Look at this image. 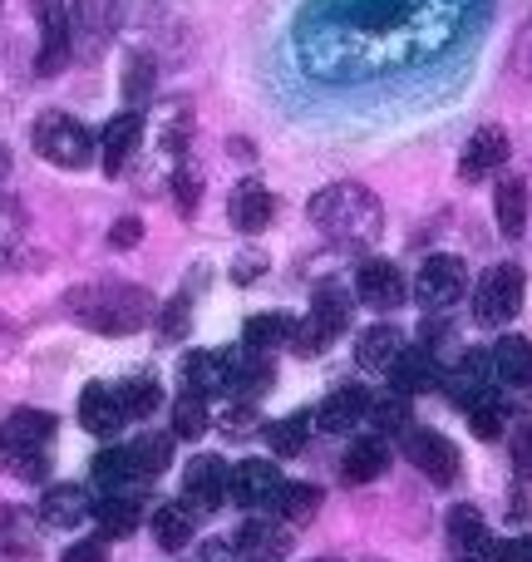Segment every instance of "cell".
Returning <instances> with one entry per match:
<instances>
[{
	"mask_svg": "<svg viewBox=\"0 0 532 562\" xmlns=\"http://www.w3.org/2000/svg\"><path fill=\"white\" fill-rule=\"evenodd\" d=\"M449 0H310L301 59L310 75H375L429 59L449 35Z\"/></svg>",
	"mask_w": 532,
	"mask_h": 562,
	"instance_id": "6da1fadb",
	"label": "cell"
},
{
	"mask_svg": "<svg viewBox=\"0 0 532 562\" xmlns=\"http://www.w3.org/2000/svg\"><path fill=\"white\" fill-rule=\"evenodd\" d=\"M75 311L79 326L99 330V336H134L154 321V296L144 286H128V281H89L75 286L65 301Z\"/></svg>",
	"mask_w": 532,
	"mask_h": 562,
	"instance_id": "7a4b0ae2",
	"label": "cell"
},
{
	"mask_svg": "<svg viewBox=\"0 0 532 562\" xmlns=\"http://www.w3.org/2000/svg\"><path fill=\"white\" fill-rule=\"evenodd\" d=\"M310 223L336 243H375L385 227V207L360 183H330L310 198Z\"/></svg>",
	"mask_w": 532,
	"mask_h": 562,
	"instance_id": "3957f363",
	"label": "cell"
},
{
	"mask_svg": "<svg viewBox=\"0 0 532 562\" xmlns=\"http://www.w3.org/2000/svg\"><path fill=\"white\" fill-rule=\"evenodd\" d=\"M35 154L59 168H89L94 138H89L84 124H75V119L59 114V109H49V114L35 119Z\"/></svg>",
	"mask_w": 532,
	"mask_h": 562,
	"instance_id": "277c9868",
	"label": "cell"
},
{
	"mask_svg": "<svg viewBox=\"0 0 532 562\" xmlns=\"http://www.w3.org/2000/svg\"><path fill=\"white\" fill-rule=\"evenodd\" d=\"M523 296H528V277L518 262H503L494 267L484 281H478L474 291V316L484 321V326H508V321L523 311Z\"/></svg>",
	"mask_w": 532,
	"mask_h": 562,
	"instance_id": "5b68a950",
	"label": "cell"
},
{
	"mask_svg": "<svg viewBox=\"0 0 532 562\" xmlns=\"http://www.w3.org/2000/svg\"><path fill=\"white\" fill-rule=\"evenodd\" d=\"M464 291H468L464 257L439 252V257H429V262L419 267V277H415V301H419V306H429V311L459 306V301H464Z\"/></svg>",
	"mask_w": 532,
	"mask_h": 562,
	"instance_id": "8992f818",
	"label": "cell"
},
{
	"mask_svg": "<svg viewBox=\"0 0 532 562\" xmlns=\"http://www.w3.org/2000/svg\"><path fill=\"white\" fill-rule=\"evenodd\" d=\"M405 459L419 469V474H429L434 484H454L459 469H464V459H459V449L449 445L439 429H405Z\"/></svg>",
	"mask_w": 532,
	"mask_h": 562,
	"instance_id": "52a82bcc",
	"label": "cell"
},
{
	"mask_svg": "<svg viewBox=\"0 0 532 562\" xmlns=\"http://www.w3.org/2000/svg\"><path fill=\"white\" fill-rule=\"evenodd\" d=\"M39 20V55L35 75H59L69 65V5L65 0H30Z\"/></svg>",
	"mask_w": 532,
	"mask_h": 562,
	"instance_id": "ba28073f",
	"label": "cell"
},
{
	"mask_svg": "<svg viewBox=\"0 0 532 562\" xmlns=\"http://www.w3.org/2000/svg\"><path fill=\"white\" fill-rule=\"evenodd\" d=\"M286 479L276 474L271 459H242L237 469H227V498H237L242 508H271Z\"/></svg>",
	"mask_w": 532,
	"mask_h": 562,
	"instance_id": "9c48e42d",
	"label": "cell"
},
{
	"mask_svg": "<svg viewBox=\"0 0 532 562\" xmlns=\"http://www.w3.org/2000/svg\"><path fill=\"white\" fill-rule=\"evenodd\" d=\"M227 498V464L217 454H197L188 459L183 469V504L193 508V514H213V508H223Z\"/></svg>",
	"mask_w": 532,
	"mask_h": 562,
	"instance_id": "30bf717a",
	"label": "cell"
},
{
	"mask_svg": "<svg viewBox=\"0 0 532 562\" xmlns=\"http://www.w3.org/2000/svg\"><path fill=\"white\" fill-rule=\"evenodd\" d=\"M385 375L399 395H429V390H439L444 370H439V356L429 346H405L395 360H389Z\"/></svg>",
	"mask_w": 532,
	"mask_h": 562,
	"instance_id": "8fae6325",
	"label": "cell"
},
{
	"mask_svg": "<svg viewBox=\"0 0 532 562\" xmlns=\"http://www.w3.org/2000/svg\"><path fill=\"white\" fill-rule=\"evenodd\" d=\"M355 296L375 311H395L405 301V272L395 262H385V257H370L355 272Z\"/></svg>",
	"mask_w": 532,
	"mask_h": 562,
	"instance_id": "7c38bea8",
	"label": "cell"
},
{
	"mask_svg": "<svg viewBox=\"0 0 532 562\" xmlns=\"http://www.w3.org/2000/svg\"><path fill=\"white\" fill-rule=\"evenodd\" d=\"M503 164H508V134L488 124V128H478V134L464 144V158H459V178H464V183H478V178L498 173Z\"/></svg>",
	"mask_w": 532,
	"mask_h": 562,
	"instance_id": "4fadbf2b",
	"label": "cell"
},
{
	"mask_svg": "<svg viewBox=\"0 0 532 562\" xmlns=\"http://www.w3.org/2000/svg\"><path fill=\"white\" fill-rule=\"evenodd\" d=\"M49 439H55V415H45V409H15V415L0 425V454L49 449Z\"/></svg>",
	"mask_w": 532,
	"mask_h": 562,
	"instance_id": "5bb4252c",
	"label": "cell"
},
{
	"mask_svg": "<svg viewBox=\"0 0 532 562\" xmlns=\"http://www.w3.org/2000/svg\"><path fill=\"white\" fill-rule=\"evenodd\" d=\"M237 553H242V562H281L291 553V528L271 524V518H252L237 533Z\"/></svg>",
	"mask_w": 532,
	"mask_h": 562,
	"instance_id": "9a60e30c",
	"label": "cell"
},
{
	"mask_svg": "<svg viewBox=\"0 0 532 562\" xmlns=\"http://www.w3.org/2000/svg\"><path fill=\"white\" fill-rule=\"evenodd\" d=\"M124 405H118V395L109 385H84V395H79V425L89 429V435L99 439H114L118 429H124Z\"/></svg>",
	"mask_w": 532,
	"mask_h": 562,
	"instance_id": "2e32d148",
	"label": "cell"
},
{
	"mask_svg": "<svg viewBox=\"0 0 532 562\" xmlns=\"http://www.w3.org/2000/svg\"><path fill=\"white\" fill-rule=\"evenodd\" d=\"M370 400H375V395H370V390H360V385L336 390V395L316 409V425L326 429V435H350L360 419H370Z\"/></svg>",
	"mask_w": 532,
	"mask_h": 562,
	"instance_id": "e0dca14e",
	"label": "cell"
},
{
	"mask_svg": "<svg viewBox=\"0 0 532 562\" xmlns=\"http://www.w3.org/2000/svg\"><path fill=\"white\" fill-rule=\"evenodd\" d=\"M488 375H494V356H484V350H468L464 360H459L454 370H449L439 385L454 395V405H474L478 395H488Z\"/></svg>",
	"mask_w": 532,
	"mask_h": 562,
	"instance_id": "ac0fdd59",
	"label": "cell"
},
{
	"mask_svg": "<svg viewBox=\"0 0 532 562\" xmlns=\"http://www.w3.org/2000/svg\"><path fill=\"white\" fill-rule=\"evenodd\" d=\"M449 543H454V553L464 562H484L488 548H494V533H488L484 514L468 504H459L454 514H449Z\"/></svg>",
	"mask_w": 532,
	"mask_h": 562,
	"instance_id": "d6986e66",
	"label": "cell"
},
{
	"mask_svg": "<svg viewBox=\"0 0 532 562\" xmlns=\"http://www.w3.org/2000/svg\"><path fill=\"white\" fill-rule=\"evenodd\" d=\"M89 514H94V498L79 484H55L39 498V524H49V528H75V524H84Z\"/></svg>",
	"mask_w": 532,
	"mask_h": 562,
	"instance_id": "ffe728a7",
	"label": "cell"
},
{
	"mask_svg": "<svg viewBox=\"0 0 532 562\" xmlns=\"http://www.w3.org/2000/svg\"><path fill=\"white\" fill-rule=\"evenodd\" d=\"M138 138H144V119H138V109H124V114L109 119V128H104V173L109 178L124 173V164L134 158Z\"/></svg>",
	"mask_w": 532,
	"mask_h": 562,
	"instance_id": "44dd1931",
	"label": "cell"
},
{
	"mask_svg": "<svg viewBox=\"0 0 532 562\" xmlns=\"http://www.w3.org/2000/svg\"><path fill=\"white\" fill-rule=\"evenodd\" d=\"M271 193L262 183H237L233 188V203H227V217H233V227L237 233H247V237H257V233H267V223H271Z\"/></svg>",
	"mask_w": 532,
	"mask_h": 562,
	"instance_id": "7402d4cb",
	"label": "cell"
},
{
	"mask_svg": "<svg viewBox=\"0 0 532 562\" xmlns=\"http://www.w3.org/2000/svg\"><path fill=\"white\" fill-rule=\"evenodd\" d=\"M227 370H233V350H197V356H188L183 380H188V390L213 400L227 390Z\"/></svg>",
	"mask_w": 532,
	"mask_h": 562,
	"instance_id": "603a6c76",
	"label": "cell"
},
{
	"mask_svg": "<svg viewBox=\"0 0 532 562\" xmlns=\"http://www.w3.org/2000/svg\"><path fill=\"white\" fill-rule=\"evenodd\" d=\"M494 375L503 380L508 390H528L532 385V340H523V336H503L494 350Z\"/></svg>",
	"mask_w": 532,
	"mask_h": 562,
	"instance_id": "cb8c5ba5",
	"label": "cell"
},
{
	"mask_svg": "<svg viewBox=\"0 0 532 562\" xmlns=\"http://www.w3.org/2000/svg\"><path fill=\"white\" fill-rule=\"evenodd\" d=\"M385 469H389V445L385 439H355V445L346 449V459H340L346 484H375Z\"/></svg>",
	"mask_w": 532,
	"mask_h": 562,
	"instance_id": "d4e9b609",
	"label": "cell"
},
{
	"mask_svg": "<svg viewBox=\"0 0 532 562\" xmlns=\"http://www.w3.org/2000/svg\"><path fill=\"white\" fill-rule=\"evenodd\" d=\"M257 356H262V350H252V360H247L242 350H233V370H227V390H233L237 400H247V405L271 390V366Z\"/></svg>",
	"mask_w": 532,
	"mask_h": 562,
	"instance_id": "484cf974",
	"label": "cell"
},
{
	"mask_svg": "<svg viewBox=\"0 0 532 562\" xmlns=\"http://www.w3.org/2000/svg\"><path fill=\"white\" fill-rule=\"evenodd\" d=\"M94 524H99V538H128L144 524V514H138V504L128 494H104L94 498Z\"/></svg>",
	"mask_w": 532,
	"mask_h": 562,
	"instance_id": "4316f807",
	"label": "cell"
},
{
	"mask_svg": "<svg viewBox=\"0 0 532 562\" xmlns=\"http://www.w3.org/2000/svg\"><path fill=\"white\" fill-rule=\"evenodd\" d=\"M148 528H154V543L158 548L178 553V548L193 543V508H188V504H163V508H154Z\"/></svg>",
	"mask_w": 532,
	"mask_h": 562,
	"instance_id": "83f0119b",
	"label": "cell"
},
{
	"mask_svg": "<svg viewBox=\"0 0 532 562\" xmlns=\"http://www.w3.org/2000/svg\"><path fill=\"white\" fill-rule=\"evenodd\" d=\"M494 213H498V233L523 237V227H528V183L523 178H503V183H498Z\"/></svg>",
	"mask_w": 532,
	"mask_h": 562,
	"instance_id": "f1b7e54d",
	"label": "cell"
},
{
	"mask_svg": "<svg viewBox=\"0 0 532 562\" xmlns=\"http://www.w3.org/2000/svg\"><path fill=\"white\" fill-rule=\"evenodd\" d=\"M405 350V336H399V326H370L365 336H360L355 346V360L365 370H389V360Z\"/></svg>",
	"mask_w": 532,
	"mask_h": 562,
	"instance_id": "f546056e",
	"label": "cell"
},
{
	"mask_svg": "<svg viewBox=\"0 0 532 562\" xmlns=\"http://www.w3.org/2000/svg\"><path fill=\"white\" fill-rule=\"evenodd\" d=\"M154 85H158V65H154V55L148 49H128V59H124V99L134 109H144L148 99H154Z\"/></svg>",
	"mask_w": 532,
	"mask_h": 562,
	"instance_id": "4dcf8cb0",
	"label": "cell"
},
{
	"mask_svg": "<svg viewBox=\"0 0 532 562\" xmlns=\"http://www.w3.org/2000/svg\"><path fill=\"white\" fill-rule=\"evenodd\" d=\"M291 340V316H281V311H257V316H247L242 326V350H276Z\"/></svg>",
	"mask_w": 532,
	"mask_h": 562,
	"instance_id": "1f68e13d",
	"label": "cell"
},
{
	"mask_svg": "<svg viewBox=\"0 0 532 562\" xmlns=\"http://www.w3.org/2000/svg\"><path fill=\"white\" fill-rule=\"evenodd\" d=\"M207 425H213V409H207V395L183 385V395L173 400V435L178 439H203Z\"/></svg>",
	"mask_w": 532,
	"mask_h": 562,
	"instance_id": "d6a6232c",
	"label": "cell"
},
{
	"mask_svg": "<svg viewBox=\"0 0 532 562\" xmlns=\"http://www.w3.org/2000/svg\"><path fill=\"white\" fill-rule=\"evenodd\" d=\"M128 459H134V469H138V479H158L168 464H173V439L168 435H138L134 445H128Z\"/></svg>",
	"mask_w": 532,
	"mask_h": 562,
	"instance_id": "836d02e7",
	"label": "cell"
},
{
	"mask_svg": "<svg viewBox=\"0 0 532 562\" xmlns=\"http://www.w3.org/2000/svg\"><path fill=\"white\" fill-rule=\"evenodd\" d=\"M128 479H138L128 449H104V454L94 459V484L104 488V494H128ZM138 484H144V479H138Z\"/></svg>",
	"mask_w": 532,
	"mask_h": 562,
	"instance_id": "e575fe53",
	"label": "cell"
},
{
	"mask_svg": "<svg viewBox=\"0 0 532 562\" xmlns=\"http://www.w3.org/2000/svg\"><path fill=\"white\" fill-rule=\"evenodd\" d=\"M468 425H474L478 439H498L508 425V400H498V390H488V395H478L474 405H468Z\"/></svg>",
	"mask_w": 532,
	"mask_h": 562,
	"instance_id": "d590c367",
	"label": "cell"
},
{
	"mask_svg": "<svg viewBox=\"0 0 532 562\" xmlns=\"http://www.w3.org/2000/svg\"><path fill=\"white\" fill-rule=\"evenodd\" d=\"M306 435H310V419H306V415L271 419V425H267V445H271V454H286V459H296L301 449H306Z\"/></svg>",
	"mask_w": 532,
	"mask_h": 562,
	"instance_id": "8d00e7d4",
	"label": "cell"
},
{
	"mask_svg": "<svg viewBox=\"0 0 532 562\" xmlns=\"http://www.w3.org/2000/svg\"><path fill=\"white\" fill-rule=\"evenodd\" d=\"M276 508L281 518H291V524H306V518H316V508H320V488H310V484H281V494H276Z\"/></svg>",
	"mask_w": 532,
	"mask_h": 562,
	"instance_id": "74e56055",
	"label": "cell"
},
{
	"mask_svg": "<svg viewBox=\"0 0 532 562\" xmlns=\"http://www.w3.org/2000/svg\"><path fill=\"white\" fill-rule=\"evenodd\" d=\"M114 395H118V405H124L128 419H148V415H158V405H163V390H158L154 380H128V385H118Z\"/></svg>",
	"mask_w": 532,
	"mask_h": 562,
	"instance_id": "f35d334b",
	"label": "cell"
},
{
	"mask_svg": "<svg viewBox=\"0 0 532 562\" xmlns=\"http://www.w3.org/2000/svg\"><path fill=\"white\" fill-rule=\"evenodd\" d=\"M173 198H178V213H183V217L197 213V198H203V164L178 158V164H173Z\"/></svg>",
	"mask_w": 532,
	"mask_h": 562,
	"instance_id": "ab89813d",
	"label": "cell"
},
{
	"mask_svg": "<svg viewBox=\"0 0 532 562\" xmlns=\"http://www.w3.org/2000/svg\"><path fill=\"white\" fill-rule=\"evenodd\" d=\"M370 419H375L385 435H405L409 429V395H375L370 400Z\"/></svg>",
	"mask_w": 532,
	"mask_h": 562,
	"instance_id": "60d3db41",
	"label": "cell"
},
{
	"mask_svg": "<svg viewBox=\"0 0 532 562\" xmlns=\"http://www.w3.org/2000/svg\"><path fill=\"white\" fill-rule=\"evenodd\" d=\"M0 469H10L25 484H45L49 479V449H15V454H0Z\"/></svg>",
	"mask_w": 532,
	"mask_h": 562,
	"instance_id": "b9f144b4",
	"label": "cell"
},
{
	"mask_svg": "<svg viewBox=\"0 0 532 562\" xmlns=\"http://www.w3.org/2000/svg\"><path fill=\"white\" fill-rule=\"evenodd\" d=\"M310 316H320L340 336V330H346V321H350V296L340 286H320L316 301H310Z\"/></svg>",
	"mask_w": 532,
	"mask_h": 562,
	"instance_id": "7bdbcfd3",
	"label": "cell"
},
{
	"mask_svg": "<svg viewBox=\"0 0 532 562\" xmlns=\"http://www.w3.org/2000/svg\"><path fill=\"white\" fill-rule=\"evenodd\" d=\"M330 340H336V330L326 326L320 316H306V321H291V346L301 350V356H316V350H326Z\"/></svg>",
	"mask_w": 532,
	"mask_h": 562,
	"instance_id": "ee69618b",
	"label": "cell"
},
{
	"mask_svg": "<svg viewBox=\"0 0 532 562\" xmlns=\"http://www.w3.org/2000/svg\"><path fill=\"white\" fill-rule=\"evenodd\" d=\"M188 316H193V296L183 291V296H173L163 311H158V330H163L168 340H183V336H188V326H193Z\"/></svg>",
	"mask_w": 532,
	"mask_h": 562,
	"instance_id": "f6af8a7d",
	"label": "cell"
},
{
	"mask_svg": "<svg viewBox=\"0 0 532 562\" xmlns=\"http://www.w3.org/2000/svg\"><path fill=\"white\" fill-rule=\"evenodd\" d=\"M508 454H513L518 479H532V419H518L513 439H508Z\"/></svg>",
	"mask_w": 532,
	"mask_h": 562,
	"instance_id": "bcb514c9",
	"label": "cell"
},
{
	"mask_svg": "<svg viewBox=\"0 0 532 562\" xmlns=\"http://www.w3.org/2000/svg\"><path fill=\"white\" fill-rule=\"evenodd\" d=\"M484 562H532V538H494Z\"/></svg>",
	"mask_w": 532,
	"mask_h": 562,
	"instance_id": "7dc6e473",
	"label": "cell"
},
{
	"mask_svg": "<svg viewBox=\"0 0 532 562\" xmlns=\"http://www.w3.org/2000/svg\"><path fill=\"white\" fill-rule=\"evenodd\" d=\"M144 243V223L138 217H118L114 227H109V247H118V252H128V247Z\"/></svg>",
	"mask_w": 532,
	"mask_h": 562,
	"instance_id": "c3c4849f",
	"label": "cell"
},
{
	"mask_svg": "<svg viewBox=\"0 0 532 562\" xmlns=\"http://www.w3.org/2000/svg\"><path fill=\"white\" fill-rule=\"evenodd\" d=\"M262 272H267V257H262V252H242V257L233 262V281H242V286H252V281L262 277Z\"/></svg>",
	"mask_w": 532,
	"mask_h": 562,
	"instance_id": "681fc988",
	"label": "cell"
},
{
	"mask_svg": "<svg viewBox=\"0 0 532 562\" xmlns=\"http://www.w3.org/2000/svg\"><path fill=\"white\" fill-rule=\"evenodd\" d=\"M65 562H104V538H84L65 553Z\"/></svg>",
	"mask_w": 532,
	"mask_h": 562,
	"instance_id": "f907efd6",
	"label": "cell"
},
{
	"mask_svg": "<svg viewBox=\"0 0 532 562\" xmlns=\"http://www.w3.org/2000/svg\"><path fill=\"white\" fill-rule=\"evenodd\" d=\"M10 173V154H5V148H0V178H5Z\"/></svg>",
	"mask_w": 532,
	"mask_h": 562,
	"instance_id": "816d5d0a",
	"label": "cell"
}]
</instances>
